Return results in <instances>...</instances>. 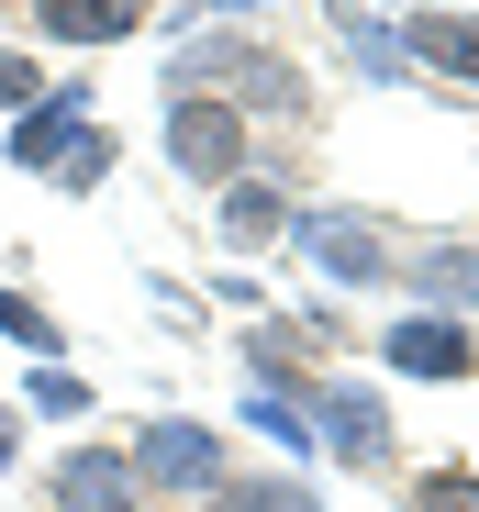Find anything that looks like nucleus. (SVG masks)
I'll return each instance as SVG.
<instances>
[{
    "label": "nucleus",
    "mask_w": 479,
    "mask_h": 512,
    "mask_svg": "<svg viewBox=\"0 0 479 512\" xmlns=\"http://www.w3.org/2000/svg\"><path fill=\"white\" fill-rule=\"evenodd\" d=\"M312 457H335L357 479H379L390 457H402V412H390V390L368 368H335V379H312Z\"/></svg>",
    "instance_id": "7ed1b4c3"
},
{
    "label": "nucleus",
    "mask_w": 479,
    "mask_h": 512,
    "mask_svg": "<svg viewBox=\"0 0 479 512\" xmlns=\"http://www.w3.org/2000/svg\"><path fill=\"white\" fill-rule=\"evenodd\" d=\"M156 145H168V167H179L190 190H223V179H246V167H257V123L234 112V101H201V90L168 101Z\"/></svg>",
    "instance_id": "39448f33"
},
{
    "label": "nucleus",
    "mask_w": 479,
    "mask_h": 512,
    "mask_svg": "<svg viewBox=\"0 0 479 512\" xmlns=\"http://www.w3.org/2000/svg\"><path fill=\"white\" fill-rule=\"evenodd\" d=\"M23 468V401H0V479Z\"/></svg>",
    "instance_id": "4be33fe9"
},
{
    "label": "nucleus",
    "mask_w": 479,
    "mask_h": 512,
    "mask_svg": "<svg viewBox=\"0 0 479 512\" xmlns=\"http://www.w3.org/2000/svg\"><path fill=\"white\" fill-rule=\"evenodd\" d=\"M290 179L279 167H246V179H223L212 190V256L223 268H246V256H268V245H290Z\"/></svg>",
    "instance_id": "6e6552de"
},
{
    "label": "nucleus",
    "mask_w": 479,
    "mask_h": 512,
    "mask_svg": "<svg viewBox=\"0 0 479 512\" xmlns=\"http://www.w3.org/2000/svg\"><path fill=\"white\" fill-rule=\"evenodd\" d=\"M90 123H101V101H90V78H56V90L34 101V112H12L0 123V156L23 167V179H56V167L90 145Z\"/></svg>",
    "instance_id": "423d86ee"
},
{
    "label": "nucleus",
    "mask_w": 479,
    "mask_h": 512,
    "mask_svg": "<svg viewBox=\"0 0 479 512\" xmlns=\"http://www.w3.org/2000/svg\"><path fill=\"white\" fill-rule=\"evenodd\" d=\"M112 167H123V145H112V134H101V123H90V145H78V156H67V167H56V190H67V201H90V190H101V179H112Z\"/></svg>",
    "instance_id": "aec40b11"
},
{
    "label": "nucleus",
    "mask_w": 479,
    "mask_h": 512,
    "mask_svg": "<svg viewBox=\"0 0 479 512\" xmlns=\"http://www.w3.org/2000/svg\"><path fill=\"white\" fill-rule=\"evenodd\" d=\"M234 12H268V0H190V23H234Z\"/></svg>",
    "instance_id": "5701e85b"
},
{
    "label": "nucleus",
    "mask_w": 479,
    "mask_h": 512,
    "mask_svg": "<svg viewBox=\"0 0 479 512\" xmlns=\"http://www.w3.org/2000/svg\"><path fill=\"white\" fill-rule=\"evenodd\" d=\"M23 23L67 56H101V45H134L156 23V0H23Z\"/></svg>",
    "instance_id": "9b49d317"
},
{
    "label": "nucleus",
    "mask_w": 479,
    "mask_h": 512,
    "mask_svg": "<svg viewBox=\"0 0 479 512\" xmlns=\"http://www.w3.org/2000/svg\"><path fill=\"white\" fill-rule=\"evenodd\" d=\"M402 56H413L424 78H446V90H479V12H457V0L402 12Z\"/></svg>",
    "instance_id": "f8f14e48"
},
{
    "label": "nucleus",
    "mask_w": 479,
    "mask_h": 512,
    "mask_svg": "<svg viewBox=\"0 0 479 512\" xmlns=\"http://www.w3.org/2000/svg\"><path fill=\"white\" fill-rule=\"evenodd\" d=\"M379 368L390 379H424V390H457V379H479V323L402 312V323H379Z\"/></svg>",
    "instance_id": "0eeeda50"
},
{
    "label": "nucleus",
    "mask_w": 479,
    "mask_h": 512,
    "mask_svg": "<svg viewBox=\"0 0 479 512\" xmlns=\"http://www.w3.org/2000/svg\"><path fill=\"white\" fill-rule=\"evenodd\" d=\"M290 256H301L312 279H335V290H390L402 234H390L379 212H357V201H301L290 212Z\"/></svg>",
    "instance_id": "f03ea898"
},
{
    "label": "nucleus",
    "mask_w": 479,
    "mask_h": 512,
    "mask_svg": "<svg viewBox=\"0 0 479 512\" xmlns=\"http://www.w3.org/2000/svg\"><path fill=\"white\" fill-rule=\"evenodd\" d=\"M34 101H45V56L0 45V123H12V112H34Z\"/></svg>",
    "instance_id": "412c9836"
},
{
    "label": "nucleus",
    "mask_w": 479,
    "mask_h": 512,
    "mask_svg": "<svg viewBox=\"0 0 479 512\" xmlns=\"http://www.w3.org/2000/svg\"><path fill=\"white\" fill-rule=\"evenodd\" d=\"M402 512H479V468H424L402 490Z\"/></svg>",
    "instance_id": "6ab92c4d"
},
{
    "label": "nucleus",
    "mask_w": 479,
    "mask_h": 512,
    "mask_svg": "<svg viewBox=\"0 0 479 512\" xmlns=\"http://www.w3.org/2000/svg\"><path fill=\"white\" fill-rule=\"evenodd\" d=\"M324 23H335V45H346V67L357 78H413V56H402V12H379V0H324Z\"/></svg>",
    "instance_id": "4468645a"
},
{
    "label": "nucleus",
    "mask_w": 479,
    "mask_h": 512,
    "mask_svg": "<svg viewBox=\"0 0 479 512\" xmlns=\"http://www.w3.org/2000/svg\"><path fill=\"white\" fill-rule=\"evenodd\" d=\"M23 412L78 423V412H90V379H78V368H34V379H23Z\"/></svg>",
    "instance_id": "a211bd4d"
},
{
    "label": "nucleus",
    "mask_w": 479,
    "mask_h": 512,
    "mask_svg": "<svg viewBox=\"0 0 479 512\" xmlns=\"http://www.w3.org/2000/svg\"><path fill=\"white\" fill-rule=\"evenodd\" d=\"M201 512H324V501H312V479H301V468H257V479L234 468Z\"/></svg>",
    "instance_id": "2eb2a0df"
},
{
    "label": "nucleus",
    "mask_w": 479,
    "mask_h": 512,
    "mask_svg": "<svg viewBox=\"0 0 479 512\" xmlns=\"http://www.w3.org/2000/svg\"><path fill=\"white\" fill-rule=\"evenodd\" d=\"M123 457H134V479H145V501H190V512L234 479V457H223V435H212L201 412H145Z\"/></svg>",
    "instance_id": "20e7f679"
},
{
    "label": "nucleus",
    "mask_w": 479,
    "mask_h": 512,
    "mask_svg": "<svg viewBox=\"0 0 479 512\" xmlns=\"http://www.w3.org/2000/svg\"><path fill=\"white\" fill-rule=\"evenodd\" d=\"M234 412H246V423H257L268 446H290V457H312V401H301V390H246V401H234Z\"/></svg>",
    "instance_id": "f3484780"
},
{
    "label": "nucleus",
    "mask_w": 479,
    "mask_h": 512,
    "mask_svg": "<svg viewBox=\"0 0 479 512\" xmlns=\"http://www.w3.org/2000/svg\"><path fill=\"white\" fill-rule=\"evenodd\" d=\"M179 90L234 101L257 134H268V123H312V67H301L290 45L246 34V23H190V45L168 56V101H179Z\"/></svg>",
    "instance_id": "f257e3e1"
},
{
    "label": "nucleus",
    "mask_w": 479,
    "mask_h": 512,
    "mask_svg": "<svg viewBox=\"0 0 479 512\" xmlns=\"http://www.w3.org/2000/svg\"><path fill=\"white\" fill-rule=\"evenodd\" d=\"M0 346H23L34 368H67V323H56L34 290H0Z\"/></svg>",
    "instance_id": "dca6fc26"
},
{
    "label": "nucleus",
    "mask_w": 479,
    "mask_h": 512,
    "mask_svg": "<svg viewBox=\"0 0 479 512\" xmlns=\"http://www.w3.org/2000/svg\"><path fill=\"white\" fill-rule=\"evenodd\" d=\"M45 512H156V501H145V479H134L123 446L78 435V446H56V468H45Z\"/></svg>",
    "instance_id": "9d476101"
},
{
    "label": "nucleus",
    "mask_w": 479,
    "mask_h": 512,
    "mask_svg": "<svg viewBox=\"0 0 479 512\" xmlns=\"http://www.w3.org/2000/svg\"><path fill=\"white\" fill-rule=\"evenodd\" d=\"M402 312H479V234H402V268H390Z\"/></svg>",
    "instance_id": "1a4fd4ad"
},
{
    "label": "nucleus",
    "mask_w": 479,
    "mask_h": 512,
    "mask_svg": "<svg viewBox=\"0 0 479 512\" xmlns=\"http://www.w3.org/2000/svg\"><path fill=\"white\" fill-rule=\"evenodd\" d=\"M234 357H246V390H301L312 401V357H324V346H312L301 312H257L246 334H234Z\"/></svg>",
    "instance_id": "ddd939ff"
}]
</instances>
